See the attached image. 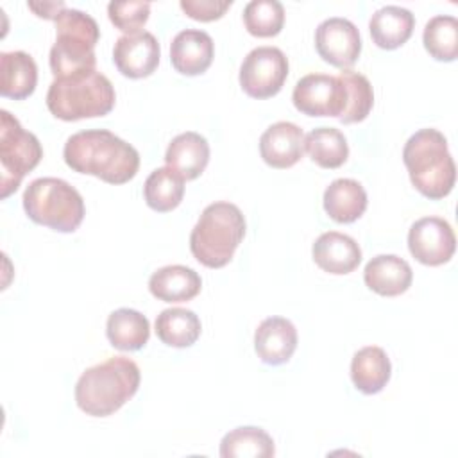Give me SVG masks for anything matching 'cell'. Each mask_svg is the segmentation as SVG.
Returning <instances> with one entry per match:
<instances>
[{
	"label": "cell",
	"instance_id": "cell-1",
	"mask_svg": "<svg viewBox=\"0 0 458 458\" xmlns=\"http://www.w3.org/2000/svg\"><path fill=\"white\" fill-rule=\"evenodd\" d=\"M63 157L73 172L95 175L109 184L129 182L140 168L138 150L106 129L72 134L64 143Z\"/></svg>",
	"mask_w": 458,
	"mask_h": 458
},
{
	"label": "cell",
	"instance_id": "cell-2",
	"mask_svg": "<svg viewBox=\"0 0 458 458\" xmlns=\"http://www.w3.org/2000/svg\"><path fill=\"white\" fill-rule=\"evenodd\" d=\"M140 379V367L131 358H109L81 374L75 385V403L86 415H113L138 392Z\"/></svg>",
	"mask_w": 458,
	"mask_h": 458
},
{
	"label": "cell",
	"instance_id": "cell-3",
	"mask_svg": "<svg viewBox=\"0 0 458 458\" xmlns=\"http://www.w3.org/2000/svg\"><path fill=\"white\" fill-rule=\"evenodd\" d=\"M403 161L419 193L433 200L451 193L456 181V166L449 154L447 140L440 131L428 127L411 134L403 148Z\"/></svg>",
	"mask_w": 458,
	"mask_h": 458
},
{
	"label": "cell",
	"instance_id": "cell-4",
	"mask_svg": "<svg viewBox=\"0 0 458 458\" xmlns=\"http://www.w3.org/2000/svg\"><path fill=\"white\" fill-rule=\"evenodd\" d=\"M245 236V218L236 204L213 202L204 208L190 234L193 258L208 268H222Z\"/></svg>",
	"mask_w": 458,
	"mask_h": 458
},
{
	"label": "cell",
	"instance_id": "cell-5",
	"mask_svg": "<svg viewBox=\"0 0 458 458\" xmlns=\"http://www.w3.org/2000/svg\"><path fill=\"white\" fill-rule=\"evenodd\" d=\"M114 100L111 81L97 70L54 79L47 91L48 111L64 122L104 116L114 107Z\"/></svg>",
	"mask_w": 458,
	"mask_h": 458
},
{
	"label": "cell",
	"instance_id": "cell-6",
	"mask_svg": "<svg viewBox=\"0 0 458 458\" xmlns=\"http://www.w3.org/2000/svg\"><path fill=\"white\" fill-rule=\"evenodd\" d=\"M55 21V43L50 48V70L55 79L93 72L97 64L95 45L100 29L95 18L79 9H63Z\"/></svg>",
	"mask_w": 458,
	"mask_h": 458
},
{
	"label": "cell",
	"instance_id": "cell-7",
	"mask_svg": "<svg viewBox=\"0 0 458 458\" xmlns=\"http://www.w3.org/2000/svg\"><path fill=\"white\" fill-rule=\"evenodd\" d=\"M27 216L59 233H73L84 218V200L66 181L57 177L34 179L23 191Z\"/></svg>",
	"mask_w": 458,
	"mask_h": 458
},
{
	"label": "cell",
	"instance_id": "cell-8",
	"mask_svg": "<svg viewBox=\"0 0 458 458\" xmlns=\"http://www.w3.org/2000/svg\"><path fill=\"white\" fill-rule=\"evenodd\" d=\"M43 157L39 140L25 131L5 109L0 111V168L2 199L14 193L21 179L38 166Z\"/></svg>",
	"mask_w": 458,
	"mask_h": 458
},
{
	"label": "cell",
	"instance_id": "cell-9",
	"mask_svg": "<svg viewBox=\"0 0 458 458\" xmlns=\"http://www.w3.org/2000/svg\"><path fill=\"white\" fill-rule=\"evenodd\" d=\"M288 77V59L277 47L250 50L240 66V86L252 98L277 95Z\"/></svg>",
	"mask_w": 458,
	"mask_h": 458
},
{
	"label": "cell",
	"instance_id": "cell-10",
	"mask_svg": "<svg viewBox=\"0 0 458 458\" xmlns=\"http://www.w3.org/2000/svg\"><path fill=\"white\" fill-rule=\"evenodd\" d=\"M292 100L308 116L340 118L347 106V89L338 75L308 73L297 81Z\"/></svg>",
	"mask_w": 458,
	"mask_h": 458
},
{
	"label": "cell",
	"instance_id": "cell-11",
	"mask_svg": "<svg viewBox=\"0 0 458 458\" xmlns=\"http://www.w3.org/2000/svg\"><path fill=\"white\" fill-rule=\"evenodd\" d=\"M408 249L422 265L438 267L447 263L456 249V238L451 224L440 216L419 218L410 227Z\"/></svg>",
	"mask_w": 458,
	"mask_h": 458
},
{
	"label": "cell",
	"instance_id": "cell-12",
	"mask_svg": "<svg viewBox=\"0 0 458 458\" xmlns=\"http://www.w3.org/2000/svg\"><path fill=\"white\" fill-rule=\"evenodd\" d=\"M315 48L326 63L345 70L360 57V30L347 18H327L315 30Z\"/></svg>",
	"mask_w": 458,
	"mask_h": 458
},
{
	"label": "cell",
	"instance_id": "cell-13",
	"mask_svg": "<svg viewBox=\"0 0 458 458\" xmlns=\"http://www.w3.org/2000/svg\"><path fill=\"white\" fill-rule=\"evenodd\" d=\"M159 43L156 36L147 30L120 36L113 48L114 66L129 79H143L152 75L159 64Z\"/></svg>",
	"mask_w": 458,
	"mask_h": 458
},
{
	"label": "cell",
	"instance_id": "cell-14",
	"mask_svg": "<svg viewBox=\"0 0 458 458\" xmlns=\"http://www.w3.org/2000/svg\"><path fill=\"white\" fill-rule=\"evenodd\" d=\"M259 154L272 168H290L304 156V132L292 122L272 123L259 138Z\"/></svg>",
	"mask_w": 458,
	"mask_h": 458
},
{
	"label": "cell",
	"instance_id": "cell-15",
	"mask_svg": "<svg viewBox=\"0 0 458 458\" xmlns=\"http://www.w3.org/2000/svg\"><path fill=\"white\" fill-rule=\"evenodd\" d=\"M215 43L211 36L200 29L181 30L170 45L172 66L182 75H200L213 61Z\"/></svg>",
	"mask_w": 458,
	"mask_h": 458
},
{
	"label": "cell",
	"instance_id": "cell-16",
	"mask_svg": "<svg viewBox=\"0 0 458 458\" xmlns=\"http://www.w3.org/2000/svg\"><path fill=\"white\" fill-rule=\"evenodd\" d=\"M254 349L267 365L286 363L297 349V329L284 317L265 318L254 333Z\"/></svg>",
	"mask_w": 458,
	"mask_h": 458
},
{
	"label": "cell",
	"instance_id": "cell-17",
	"mask_svg": "<svg viewBox=\"0 0 458 458\" xmlns=\"http://www.w3.org/2000/svg\"><path fill=\"white\" fill-rule=\"evenodd\" d=\"M313 261L329 274L344 276L352 272L361 261V249L354 238L338 231L322 233L311 249Z\"/></svg>",
	"mask_w": 458,
	"mask_h": 458
},
{
	"label": "cell",
	"instance_id": "cell-18",
	"mask_svg": "<svg viewBox=\"0 0 458 458\" xmlns=\"http://www.w3.org/2000/svg\"><path fill=\"white\" fill-rule=\"evenodd\" d=\"M363 281L377 295L395 297L411 286L413 272L406 259L395 254H379L365 265Z\"/></svg>",
	"mask_w": 458,
	"mask_h": 458
},
{
	"label": "cell",
	"instance_id": "cell-19",
	"mask_svg": "<svg viewBox=\"0 0 458 458\" xmlns=\"http://www.w3.org/2000/svg\"><path fill=\"white\" fill-rule=\"evenodd\" d=\"M209 161V143L204 136L193 131L177 134L165 154V163L168 168L177 172L184 181L197 179L208 166Z\"/></svg>",
	"mask_w": 458,
	"mask_h": 458
},
{
	"label": "cell",
	"instance_id": "cell-20",
	"mask_svg": "<svg viewBox=\"0 0 458 458\" xmlns=\"http://www.w3.org/2000/svg\"><path fill=\"white\" fill-rule=\"evenodd\" d=\"M38 82V66L23 50L0 54V95L13 100L30 97Z\"/></svg>",
	"mask_w": 458,
	"mask_h": 458
},
{
	"label": "cell",
	"instance_id": "cell-21",
	"mask_svg": "<svg viewBox=\"0 0 458 458\" xmlns=\"http://www.w3.org/2000/svg\"><path fill=\"white\" fill-rule=\"evenodd\" d=\"M200 276L184 265H166L157 268L148 279L150 293L165 302H184L199 295Z\"/></svg>",
	"mask_w": 458,
	"mask_h": 458
},
{
	"label": "cell",
	"instance_id": "cell-22",
	"mask_svg": "<svg viewBox=\"0 0 458 458\" xmlns=\"http://www.w3.org/2000/svg\"><path fill=\"white\" fill-rule=\"evenodd\" d=\"M415 27L411 11L401 5H385L377 9L369 21L372 41L385 50H394L404 45Z\"/></svg>",
	"mask_w": 458,
	"mask_h": 458
},
{
	"label": "cell",
	"instance_id": "cell-23",
	"mask_svg": "<svg viewBox=\"0 0 458 458\" xmlns=\"http://www.w3.org/2000/svg\"><path fill=\"white\" fill-rule=\"evenodd\" d=\"M390 360L377 345H367L352 356L351 379L361 394L372 395L381 392L390 381Z\"/></svg>",
	"mask_w": 458,
	"mask_h": 458
},
{
	"label": "cell",
	"instance_id": "cell-24",
	"mask_svg": "<svg viewBox=\"0 0 458 458\" xmlns=\"http://www.w3.org/2000/svg\"><path fill=\"white\" fill-rule=\"evenodd\" d=\"M324 209L338 224L358 220L367 209V191L354 179H335L324 191Z\"/></svg>",
	"mask_w": 458,
	"mask_h": 458
},
{
	"label": "cell",
	"instance_id": "cell-25",
	"mask_svg": "<svg viewBox=\"0 0 458 458\" xmlns=\"http://www.w3.org/2000/svg\"><path fill=\"white\" fill-rule=\"evenodd\" d=\"M106 335L118 351H138L150 336V324L145 315L131 308H118L107 317Z\"/></svg>",
	"mask_w": 458,
	"mask_h": 458
},
{
	"label": "cell",
	"instance_id": "cell-26",
	"mask_svg": "<svg viewBox=\"0 0 458 458\" xmlns=\"http://www.w3.org/2000/svg\"><path fill=\"white\" fill-rule=\"evenodd\" d=\"M200 318L186 308H168L156 317V335L170 347H190L200 336Z\"/></svg>",
	"mask_w": 458,
	"mask_h": 458
},
{
	"label": "cell",
	"instance_id": "cell-27",
	"mask_svg": "<svg viewBox=\"0 0 458 458\" xmlns=\"http://www.w3.org/2000/svg\"><path fill=\"white\" fill-rule=\"evenodd\" d=\"M274 453L272 437L256 426L234 428L220 442L222 458H270Z\"/></svg>",
	"mask_w": 458,
	"mask_h": 458
},
{
	"label": "cell",
	"instance_id": "cell-28",
	"mask_svg": "<svg viewBox=\"0 0 458 458\" xmlns=\"http://www.w3.org/2000/svg\"><path fill=\"white\" fill-rule=\"evenodd\" d=\"M143 195L150 209L159 213L172 211L184 197V179L168 166L156 168L145 181Z\"/></svg>",
	"mask_w": 458,
	"mask_h": 458
},
{
	"label": "cell",
	"instance_id": "cell-29",
	"mask_svg": "<svg viewBox=\"0 0 458 458\" xmlns=\"http://www.w3.org/2000/svg\"><path fill=\"white\" fill-rule=\"evenodd\" d=\"M304 150L322 168H338L347 161L349 145L335 127H317L304 136Z\"/></svg>",
	"mask_w": 458,
	"mask_h": 458
},
{
	"label": "cell",
	"instance_id": "cell-30",
	"mask_svg": "<svg viewBox=\"0 0 458 458\" xmlns=\"http://www.w3.org/2000/svg\"><path fill=\"white\" fill-rule=\"evenodd\" d=\"M422 43L433 59L454 61L458 55V20L451 14L433 16L424 27Z\"/></svg>",
	"mask_w": 458,
	"mask_h": 458
},
{
	"label": "cell",
	"instance_id": "cell-31",
	"mask_svg": "<svg viewBox=\"0 0 458 458\" xmlns=\"http://www.w3.org/2000/svg\"><path fill=\"white\" fill-rule=\"evenodd\" d=\"M338 77L347 89V106L338 120L342 123H356L365 120L374 106V91L369 79L352 70H344Z\"/></svg>",
	"mask_w": 458,
	"mask_h": 458
},
{
	"label": "cell",
	"instance_id": "cell-32",
	"mask_svg": "<svg viewBox=\"0 0 458 458\" xmlns=\"http://www.w3.org/2000/svg\"><path fill=\"white\" fill-rule=\"evenodd\" d=\"M243 23L256 38L277 36L284 25V7L277 0H252L243 9Z\"/></svg>",
	"mask_w": 458,
	"mask_h": 458
},
{
	"label": "cell",
	"instance_id": "cell-33",
	"mask_svg": "<svg viewBox=\"0 0 458 458\" xmlns=\"http://www.w3.org/2000/svg\"><path fill=\"white\" fill-rule=\"evenodd\" d=\"M148 14V2H109L107 5V16L111 23L127 34L140 32V29L147 23Z\"/></svg>",
	"mask_w": 458,
	"mask_h": 458
},
{
	"label": "cell",
	"instance_id": "cell-34",
	"mask_svg": "<svg viewBox=\"0 0 458 458\" xmlns=\"http://www.w3.org/2000/svg\"><path fill=\"white\" fill-rule=\"evenodd\" d=\"M181 9L186 16L197 21H213L225 14V11L233 5L231 0H181Z\"/></svg>",
	"mask_w": 458,
	"mask_h": 458
},
{
	"label": "cell",
	"instance_id": "cell-35",
	"mask_svg": "<svg viewBox=\"0 0 458 458\" xmlns=\"http://www.w3.org/2000/svg\"><path fill=\"white\" fill-rule=\"evenodd\" d=\"M29 9H32L39 18L55 20L57 14L66 9L64 2H29Z\"/></svg>",
	"mask_w": 458,
	"mask_h": 458
}]
</instances>
